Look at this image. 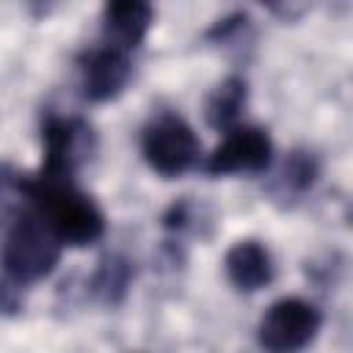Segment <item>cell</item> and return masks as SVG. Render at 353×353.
I'll return each mask as SVG.
<instances>
[{"instance_id":"obj_1","label":"cell","mask_w":353,"mask_h":353,"mask_svg":"<svg viewBox=\"0 0 353 353\" xmlns=\"http://www.w3.org/2000/svg\"><path fill=\"white\" fill-rule=\"evenodd\" d=\"M19 188L28 193L33 212L50 226L61 245H88L97 243L105 232V218L99 207L74 188L72 176H47L36 174L22 179Z\"/></svg>"},{"instance_id":"obj_2","label":"cell","mask_w":353,"mask_h":353,"mask_svg":"<svg viewBox=\"0 0 353 353\" xmlns=\"http://www.w3.org/2000/svg\"><path fill=\"white\" fill-rule=\"evenodd\" d=\"M0 256L11 281L30 284L55 270L61 256V243L33 210H22L14 212L3 229Z\"/></svg>"},{"instance_id":"obj_3","label":"cell","mask_w":353,"mask_h":353,"mask_svg":"<svg viewBox=\"0 0 353 353\" xmlns=\"http://www.w3.org/2000/svg\"><path fill=\"white\" fill-rule=\"evenodd\" d=\"M143 157L160 176H179L199 160V138L182 116L160 113L143 130Z\"/></svg>"},{"instance_id":"obj_4","label":"cell","mask_w":353,"mask_h":353,"mask_svg":"<svg viewBox=\"0 0 353 353\" xmlns=\"http://www.w3.org/2000/svg\"><path fill=\"white\" fill-rule=\"evenodd\" d=\"M320 312L303 298H281L268 306L256 336L268 353H301L320 331Z\"/></svg>"},{"instance_id":"obj_5","label":"cell","mask_w":353,"mask_h":353,"mask_svg":"<svg viewBox=\"0 0 353 353\" xmlns=\"http://www.w3.org/2000/svg\"><path fill=\"white\" fill-rule=\"evenodd\" d=\"M273 143L259 127H232L223 141L212 149L204 171L212 176L223 174H256L270 165Z\"/></svg>"},{"instance_id":"obj_6","label":"cell","mask_w":353,"mask_h":353,"mask_svg":"<svg viewBox=\"0 0 353 353\" xmlns=\"http://www.w3.org/2000/svg\"><path fill=\"white\" fill-rule=\"evenodd\" d=\"M88 127L77 119H63V116H47L41 127V141H44V163L39 174L47 176H72L74 165L83 157V146L88 138Z\"/></svg>"},{"instance_id":"obj_7","label":"cell","mask_w":353,"mask_h":353,"mask_svg":"<svg viewBox=\"0 0 353 353\" xmlns=\"http://www.w3.org/2000/svg\"><path fill=\"white\" fill-rule=\"evenodd\" d=\"M80 69H83V94L91 102L113 99L130 80L127 55L113 47H105V44L97 50H88L80 61Z\"/></svg>"},{"instance_id":"obj_8","label":"cell","mask_w":353,"mask_h":353,"mask_svg":"<svg viewBox=\"0 0 353 353\" xmlns=\"http://www.w3.org/2000/svg\"><path fill=\"white\" fill-rule=\"evenodd\" d=\"M152 6L141 3V0H121V3H110L102 11V36H105V47H113L119 52H130L135 50L143 39L146 30L152 25Z\"/></svg>"},{"instance_id":"obj_9","label":"cell","mask_w":353,"mask_h":353,"mask_svg":"<svg viewBox=\"0 0 353 353\" xmlns=\"http://www.w3.org/2000/svg\"><path fill=\"white\" fill-rule=\"evenodd\" d=\"M226 276L229 281L243 290V292H254L259 287H265L273 279V262L270 254L262 243L256 240H237L229 251H226Z\"/></svg>"},{"instance_id":"obj_10","label":"cell","mask_w":353,"mask_h":353,"mask_svg":"<svg viewBox=\"0 0 353 353\" xmlns=\"http://www.w3.org/2000/svg\"><path fill=\"white\" fill-rule=\"evenodd\" d=\"M243 105H245V80H240V77H226V80H221V83L210 91V97H207V102H204L207 124L215 127V130L232 127L234 119L240 116Z\"/></svg>"},{"instance_id":"obj_11","label":"cell","mask_w":353,"mask_h":353,"mask_svg":"<svg viewBox=\"0 0 353 353\" xmlns=\"http://www.w3.org/2000/svg\"><path fill=\"white\" fill-rule=\"evenodd\" d=\"M127 268H124V262H119V259H105L102 262V268H99V273H97V279H94V290L105 298V301H116L121 292H124V287H127Z\"/></svg>"}]
</instances>
